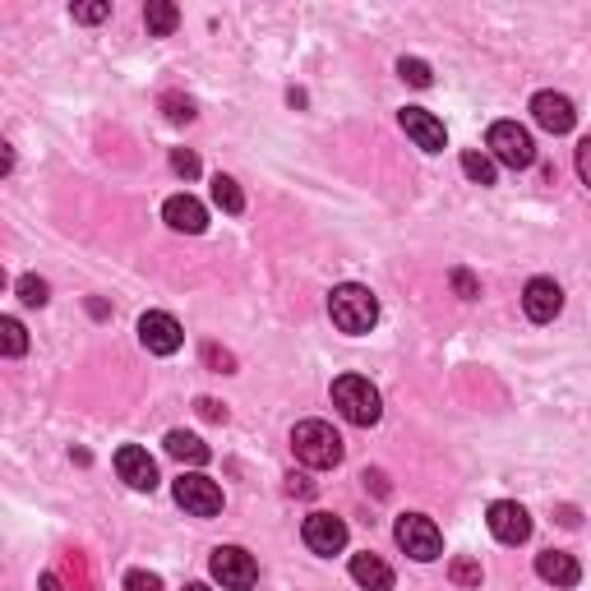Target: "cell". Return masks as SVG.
<instances>
[{"mask_svg": "<svg viewBox=\"0 0 591 591\" xmlns=\"http://www.w3.org/2000/svg\"><path fill=\"white\" fill-rule=\"evenodd\" d=\"M328 314H332V324H338L342 332L361 338V332H369L379 324V301H375V291H369V287L342 282V287H332V296H328Z\"/></svg>", "mask_w": 591, "mask_h": 591, "instance_id": "6da1fadb", "label": "cell"}, {"mask_svg": "<svg viewBox=\"0 0 591 591\" xmlns=\"http://www.w3.org/2000/svg\"><path fill=\"white\" fill-rule=\"evenodd\" d=\"M291 449H296V457H301L305 467L328 471V467H338V462H342V435L332 430L328 420H301L291 430Z\"/></svg>", "mask_w": 591, "mask_h": 591, "instance_id": "7a4b0ae2", "label": "cell"}, {"mask_svg": "<svg viewBox=\"0 0 591 591\" xmlns=\"http://www.w3.org/2000/svg\"><path fill=\"white\" fill-rule=\"evenodd\" d=\"M332 406L342 412V420L351 425H375L383 416V402H379V388L361 379V375H342L332 379Z\"/></svg>", "mask_w": 591, "mask_h": 591, "instance_id": "3957f363", "label": "cell"}, {"mask_svg": "<svg viewBox=\"0 0 591 591\" xmlns=\"http://www.w3.org/2000/svg\"><path fill=\"white\" fill-rule=\"evenodd\" d=\"M393 536H398V545L412 554V559H420V564H430V559H439V554H443V536H439V527L425 513H402Z\"/></svg>", "mask_w": 591, "mask_h": 591, "instance_id": "277c9868", "label": "cell"}, {"mask_svg": "<svg viewBox=\"0 0 591 591\" xmlns=\"http://www.w3.org/2000/svg\"><path fill=\"white\" fill-rule=\"evenodd\" d=\"M490 153H494V162L513 166V172H527V166L536 162V143L517 121H494L490 125Z\"/></svg>", "mask_w": 591, "mask_h": 591, "instance_id": "5b68a950", "label": "cell"}, {"mask_svg": "<svg viewBox=\"0 0 591 591\" xmlns=\"http://www.w3.org/2000/svg\"><path fill=\"white\" fill-rule=\"evenodd\" d=\"M172 494H176V504L185 513H194V517H217L222 513V486L203 471H180Z\"/></svg>", "mask_w": 591, "mask_h": 591, "instance_id": "8992f818", "label": "cell"}, {"mask_svg": "<svg viewBox=\"0 0 591 591\" xmlns=\"http://www.w3.org/2000/svg\"><path fill=\"white\" fill-rule=\"evenodd\" d=\"M209 568H213V578L227 587V591H250L254 582H259V564H254V554H246L240 545H217L213 550V559H209Z\"/></svg>", "mask_w": 591, "mask_h": 591, "instance_id": "52a82bcc", "label": "cell"}, {"mask_svg": "<svg viewBox=\"0 0 591 591\" xmlns=\"http://www.w3.org/2000/svg\"><path fill=\"white\" fill-rule=\"evenodd\" d=\"M139 342L153 351V356H176L180 342H185V332H180V324L166 310H148L139 319Z\"/></svg>", "mask_w": 591, "mask_h": 591, "instance_id": "ba28073f", "label": "cell"}, {"mask_svg": "<svg viewBox=\"0 0 591 591\" xmlns=\"http://www.w3.org/2000/svg\"><path fill=\"white\" fill-rule=\"evenodd\" d=\"M486 523H490L494 541H504V545H523L527 536H531V517H527L523 504H513V499H499V504H490Z\"/></svg>", "mask_w": 591, "mask_h": 591, "instance_id": "9c48e42d", "label": "cell"}, {"mask_svg": "<svg viewBox=\"0 0 591 591\" xmlns=\"http://www.w3.org/2000/svg\"><path fill=\"white\" fill-rule=\"evenodd\" d=\"M301 536H305V545L314 554H342L347 550V523L342 517H332V513H310Z\"/></svg>", "mask_w": 591, "mask_h": 591, "instance_id": "30bf717a", "label": "cell"}, {"mask_svg": "<svg viewBox=\"0 0 591 591\" xmlns=\"http://www.w3.org/2000/svg\"><path fill=\"white\" fill-rule=\"evenodd\" d=\"M531 116L541 129H550V135H568L573 125H578V111H573V102L564 98V92H536L531 98Z\"/></svg>", "mask_w": 591, "mask_h": 591, "instance_id": "8fae6325", "label": "cell"}, {"mask_svg": "<svg viewBox=\"0 0 591 591\" xmlns=\"http://www.w3.org/2000/svg\"><path fill=\"white\" fill-rule=\"evenodd\" d=\"M523 310H527V319L531 324H550L554 314L564 310V291L554 277H531L527 291H523Z\"/></svg>", "mask_w": 591, "mask_h": 591, "instance_id": "7c38bea8", "label": "cell"}, {"mask_svg": "<svg viewBox=\"0 0 591 591\" xmlns=\"http://www.w3.org/2000/svg\"><path fill=\"white\" fill-rule=\"evenodd\" d=\"M402 129H406V139H412L416 148H425V153H443V121L435 116V111H425V106H402Z\"/></svg>", "mask_w": 591, "mask_h": 591, "instance_id": "4fadbf2b", "label": "cell"}, {"mask_svg": "<svg viewBox=\"0 0 591 591\" xmlns=\"http://www.w3.org/2000/svg\"><path fill=\"white\" fill-rule=\"evenodd\" d=\"M116 471L129 490H153L158 486V462L148 457V449H139V443H125V449H116Z\"/></svg>", "mask_w": 591, "mask_h": 591, "instance_id": "5bb4252c", "label": "cell"}, {"mask_svg": "<svg viewBox=\"0 0 591 591\" xmlns=\"http://www.w3.org/2000/svg\"><path fill=\"white\" fill-rule=\"evenodd\" d=\"M162 217L172 231H185V236H199L203 227H209V209L194 199V194H172L162 203Z\"/></svg>", "mask_w": 591, "mask_h": 591, "instance_id": "9a60e30c", "label": "cell"}, {"mask_svg": "<svg viewBox=\"0 0 591 591\" xmlns=\"http://www.w3.org/2000/svg\"><path fill=\"white\" fill-rule=\"evenodd\" d=\"M536 578L550 587H578L582 582V564L564 550H541L536 554Z\"/></svg>", "mask_w": 591, "mask_h": 591, "instance_id": "2e32d148", "label": "cell"}, {"mask_svg": "<svg viewBox=\"0 0 591 591\" xmlns=\"http://www.w3.org/2000/svg\"><path fill=\"white\" fill-rule=\"evenodd\" d=\"M351 578L365 591H393V568H388L379 554H351Z\"/></svg>", "mask_w": 591, "mask_h": 591, "instance_id": "e0dca14e", "label": "cell"}, {"mask_svg": "<svg viewBox=\"0 0 591 591\" xmlns=\"http://www.w3.org/2000/svg\"><path fill=\"white\" fill-rule=\"evenodd\" d=\"M166 453H172L176 462H185V467H203V462L213 457L209 443H203L199 435H185V430H172V435H166Z\"/></svg>", "mask_w": 591, "mask_h": 591, "instance_id": "ac0fdd59", "label": "cell"}, {"mask_svg": "<svg viewBox=\"0 0 591 591\" xmlns=\"http://www.w3.org/2000/svg\"><path fill=\"white\" fill-rule=\"evenodd\" d=\"M143 24H148V37H172L176 24H180V10L172 5V0H148Z\"/></svg>", "mask_w": 591, "mask_h": 591, "instance_id": "d6986e66", "label": "cell"}, {"mask_svg": "<svg viewBox=\"0 0 591 591\" xmlns=\"http://www.w3.org/2000/svg\"><path fill=\"white\" fill-rule=\"evenodd\" d=\"M213 203L222 213H246V194H240V185L231 180V176H213Z\"/></svg>", "mask_w": 591, "mask_h": 591, "instance_id": "ffe728a7", "label": "cell"}, {"mask_svg": "<svg viewBox=\"0 0 591 591\" xmlns=\"http://www.w3.org/2000/svg\"><path fill=\"white\" fill-rule=\"evenodd\" d=\"M462 176H471L476 185H494V162H490V153L467 148V153H462Z\"/></svg>", "mask_w": 591, "mask_h": 591, "instance_id": "44dd1931", "label": "cell"}, {"mask_svg": "<svg viewBox=\"0 0 591 591\" xmlns=\"http://www.w3.org/2000/svg\"><path fill=\"white\" fill-rule=\"evenodd\" d=\"M0 351H5V356H24L28 351V332L18 319H0Z\"/></svg>", "mask_w": 591, "mask_h": 591, "instance_id": "7402d4cb", "label": "cell"}, {"mask_svg": "<svg viewBox=\"0 0 591 591\" xmlns=\"http://www.w3.org/2000/svg\"><path fill=\"white\" fill-rule=\"evenodd\" d=\"M398 74H402V79L412 84V88H430V84H435L430 65H425V61H416V55H402V61H398Z\"/></svg>", "mask_w": 591, "mask_h": 591, "instance_id": "603a6c76", "label": "cell"}, {"mask_svg": "<svg viewBox=\"0 0 591 591\" xmlns=\"http://www.w3.org/2000/svg\"><path fill=\"white\" fill-rule=\"evenodd\" d=\"M18 301H24V305H47V282H42V277H18Z\"/></svg>", "mask_w": 591, "mask_h": 591, "instance_id": "cb8c5ba5", "label": "cell"}, {"mask_svg": "<svg viewBox=\"0 0 591 591\" xmlns=\"http://www.w3.org/2000/svg\"><path fill=\"white\" fill-rule=\"evenodd\" d=\"M449 578H453L457 587H480V564H476V559H453V564H449Z\"/></svg>", "mask_w": 591, "mask_h": 591, "instance_id": "d4e9b609", "label": "cell"}, {"mask_svg": "<svg viewBox=\"0 0 591 591\" xmlns=\"http://www.w3.org/2000/svg\"><path fill=\"white\" fill-rule=\"evenodd\" d=\"M125 591H162V578L158 573L135 568V573H125Z\"/></svg>", "mask_w": 591, "mask_h": 591, "instance_id": "484cf974", "label": "cell"}, {"mask_svg": "<svg viewBox=\"0 0 591 591\" xmlns=\"http://www.w3.org/2000/svg\"><path fill=\"white\" fill-rule=\"evenodd\" d=\"M172 172L185 176V180H194V176H199V158L185 153V148H176V153H172Z\"/></svg>", "mask_w": 591, "mask_h": 591, "instance_id": "4316f807", "label": "cell"}, {"mask_svg": "<svg viewBox=\"0 0 591 591\" xmlns=\"http://www.w3.org/2000/svg\"><path fill=\"white\" fill-rule=\"evenodd\" d=\"M453 287H457V296H467V301H476V296H480V287H476V277H471L467 268H457V273H453Z\"/></svg>", "mask_w": 591, "mask_h": 591, "instance_id": "83f0119b", "label": "cell"}, {"mask_svg": "<svg viewBox=\"0 0 591 591\" xmlns=\"http://www.w3.org/2000/svg\"><path fill=\"white\" fill-rule=\"evenodd\" d=\"M106 14H111V5H74V18H79V24H102Z\"/></svg>", "mask_w": 591, "mask_h": 591, "instance_id": "f1b7e54d", "label": "cell"}, {"mask_svg": "<svg viewBox=\"0 0 591 591\" xmlns=\"http://www.w3.org/2000/svg\"><path fill=\"white\" fill-rule=\"evenodd\" d=\"M194 406H199V416H203V420H227V406L213 402V398H199Z\"/></svg>", "mask_w": 591, "mask_h": 591, "instance_id": "f546056e", "label": "cell"}, {"mask_svg": "<svg viewBox=\"0 0 591 591\" xmlns=\"http://www.w3.org/2000/svg\"><path fill=\"white\" fill-rule=\"evenodd\" d=\"M203 361H209V365H217L222 369V375H231V356H227V351H217V347H203Z\"/></svg>", "mask_w": 591, "mask_h": 591, "instance_id": "4dcf8cb0", "label": "cell"}, {"mask_svg": "<svg viewBox=\"0 0 591 591\" xmlns=\"http://www.w3.org/2000/svg\"><path fill=\"white\" fill-rule=\"evenodd\" d=\"M166 116H172V121H194V106L180 102V98H166Z\"/></svg>", "mask_w": 591, "mask_h": 591, "instance_id": "1f68e13d", "label": "cell"}, {"mask_svg": "<svg viewBox=\"0 0 591 591\" xmlns=\"http://www.w3.org/2000/svg\"><path fill=\"white\" fill-rule=\"evenodd\" d=\"M578 176H582V180L591 185V135H587V139L578 143Z\"/></svg>", "mask_w": 591, "mask_h": 591, "instance_id": "d6a6232c", "label": "cell"}, {"mask_svg": "<svg viewBox=\"0 0 591 591\" xmlns=\"http://www.w3.org/2000/svg\"><path fill=\"white\" fill-rule=\"evenodd\" d=\"M37 587H42V591H65V587H61V578H55V573H42V578H37Z\"/></svg>", "mask_w": 591, "mask_h": 591, "instance_id": "836d02e7", "label": "cell"}, {"mask_svg": "<svg viewBox=\"0 0 591 591\" xmlns=\"http://www.w3.org/2000/svg\"><path fill=\"white\" fill-rule=\"evenodd\" d=\"M185 591H209V587H203V582H190V587H185Z\"/></svg>", "mask_w": 591, "mask_h": 591, "instance_id": "e575fe53", "label": "cell"}]
</instances>
